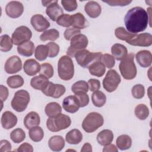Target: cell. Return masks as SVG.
Segmentation results:
<instances>
[{
  "label": "cell",
  "mask_w": 152,
  "mask_h": 152,
  "mask_svg": "<svg viewBox=\"0 0 152 152\" xmlns=\"http://www.w3.org/2000/svg\"><path fill=\"white\" fill-rule=\"evenodd\" d=\"M127 30L133 34L144 31L149 22L148 14L141 7H135L126 12L124 18Z\"/></svg>",
  "instance_id": "1"
},
{
  "label": "cell",
  "mask_w": 152,
  "mask_h": 152,
  "mask_svg": "<svg viewBox=\"0 0 152 152\" xmlns=\"http://www.w3.org/2000/svg\"><path fill=\"white\" fill-rule=\"evenodd\" d=\"M58 73L61 80L68 81L72 78L74 75V65L70 57L64 55L59 58L58 62Z\"/></svg>",
  "instance_id": "2"
},
{
  "label": "cell",
  "mask_w": 152,
  "mask_h": 152,
  "mask_svg": "<svg viewBox=\"0 0 152 152\" xmlns=\"http://www.w3.org/2000/svg\"><path fill=\"white\" fill-rule=\"evenodd\" d=\"M134 59V54L130 53L119 64V68L120 72L125 80H132L137 75V70Z\"/></svg>",
  "instance_id": "3"
},
{
  "label": "cell",
  "mask_w": 152,
  "mask_h": 152,
  "mask_svg": "<svg viewBox=\"0 0 152 152\" xmlns=\"http://www.w3.org/2000/svg\"><path fill=\"white\" fill-rule=\"evenodd\" d=\"M103 123V116L99 113L93 112L86 116L82 122V128L86 132L91 133L101 127Z\"/></svg>",
  "instance_id": "4"
},
{
  "label": "cell",
  "mask_w": 152,
  "mask_h": 152,
  "mask_svg": "<svg viewBox=\"0 0 152 152\" xmlns=\"http://www.w3.org/2000/svg\"><path fill=\"white\" fill-rule=\"evenodd\" d=\"M102 56L101 52H91L86 49L78 52L74 56L78 64L84 68H88L96 61H101Z\"/></svg>",
  "instance_id": "5"
},
{
  "label": "cell",
  "mask_w": 152,
  "mask_h": 152,
  "mask_svg": "<svg viewBox=\"0 0 152 152\" xmlns=\"http://www.w3.org/2000/svg\"><path fill=\"white\" fill-rule=\"evenodd\" d=\"M71 124L69 116L61 113L55 118H49L46 121V126L51 132H58L68 128Z\"/></svg>",
  "instance_id": "6"
},
{
  "label": "cell",
  "mask_w": 152,
  "mask_h": 152,
  "mask_svg": "<svg viewBox=\"0 0 152 152\" xmlns=\"http://www.w3.org/2000/svg\"><path fill=\"white\" fill-rule=\"evenodd\" d=\"M30 94L25 90L16 91L13 97L11 105L13 109L18 112H22L26 110L30 102Z\"/></svg>",
  "instance_id": "7"
},
{
  "label": "cell",
  "mask_w": 152,
  "mask_h": 152,
  "mask_svg": "<svg viewBox=\"0 0 152 152\" xmlns=\"http://www.w3.org/2000/svg\"><path fill=\"white\" fill-rule=\"evenodd\" d=\"M88 43V40L86 36L83 34H79L73 37L70 42V46L68 47L66 53L71 58L74 57L75 55L79 51L85 49Z\"/></svg>",
  "instance_id": "8"
},
{
  "label": "cell",
  "mask_w": 152,
  "mask_h": 152,
  "mask_svg": "<svg viewBox=\"0 0 152 152\" xmlns=\"http://www.w3.org/2000/svg\"><path fill=\"white\" fill-rule=\"evenodd\" d=\"M121 81V76L116 70L110 69L103 80V86L107 92L112 93L116 90Z\"/></svg>",
  "instance_id": "9"
},
{
  "label": "cell",
  "mask_w": 152,
  "mask_h": 152,
  "mask_svg": "<svg viewBox=\"0 0 152 152\" xmlns=\"http://www.w3.org/2000/svg\"><path fill=\"white\" fill-rule=\"evenodd\" d=\"M32 37V32L27 26H21L17 27L12 34V40L14 45H20L30 41Z\"/></svg>",
  "instance_id": "10"
},
{
  "label": "cell",
  "mask_w": 152,
  "mask_h": 152,
  "mask_svg": "<svg viewBox=\"0 0 152 152\" xmlns=\"http://www.w3.org/2000/svg\"><path fill=\"white\" fill-rule=\"evenodd\" d=\"M58 1H42V3L44 7H46V13L47 15L53 21H55L57 19L63 14L64 11L59 5Z\"/></svg>",
  "instance_id": "11"
},
{
  "label": "cell",
  "mask_w": 152,
  "mask_h": 152,
  "mask_svg": "<svg viewBox=\"0 0 152 152\" xmlns=\"http://www.w3.org/2000/svg\"><path fill=\"white\" fill-rule=\"evenodd\" d=\"M65 91L66 89L64 86L59 84H54L49 81L47 87L42 92L46 96L58 99L63 96Z\"/></svg>",
  "instance_id": "12"
},
{
  "label": "cell",
  "mask_w": 152,
  "mask_h": 152,
  "mask_svg": "<svg viewBox=\"0 0 152 152\" xmlns=\"http://www.w3.org/2000/svg\"><path fill=\"white\" fill-rule=\"evenodd\" d=\"M126 43L132 46L148 47L152 44V36L149 33L136 34L132 39L127 41Z\"/></svg>",
  "instance_id": "13"
},
{
  "label": "cell",
  "mask_w": 152,
  "mask_h": 152,
  "mask_svg": "<svg viewBox=\"0 0 152 152\" xmlns=\"http://www.w3.org/2000/svg\"><path fill=\"white\" fill-rule=\"evenodd\" d=\"M24 11V6L19 1H13L8 2L5 7L7 15L12 18H17L20 17Z\"/></svg>",
  "instance_id": "14"
},
{
  "label": "cell",
  "mask_w": 152,
  "mask_h": 152,
  "mask_svg": "<svg viewBox=\"0 0 152 152\" xmlns=\"http://www.w3.org/2000/svg\"><path fill=\"white\" fill-rule=\"evenodd\" d=\"M22 68V62L21 59L16 55L10 57L5 62L4 69L7 74H15Z\"/></svg>",
  "instance_id": "15"
},
{
  "label": "cell",
  "mask_w": 152,
  "mask_h": 152,
  "mask_svg": "<svg viewBox=\"0 0 152 152\" xmlns=\"http://www.w3.org/2000/svg\"><path fill=\"white\" fill-rule=\"evenodd\" d=\"M30 23L33 28L38 32H42L50 27V23L43 15L39 14L31 17Z\"/></svg>",
  "instance_id": "16"
},
{
  "label": "cell",
  "mask_w": 152,
  "mask_h": 152,
  "mask_svg": "<svg viewBox=\"0 0 152 152\" xmlns=\"http://www.w3.org/2000/svg\"><path fill=\"white\" fill-rule=\"evenodd\" d=\"M62 107L66 112L74 113L78 110L80 106L75 96H69L64 98L62 102Z\"/></svg>",
  "instance_id": "17"
},
{
  "label": "cell",
  "mask_w": 152,
  "mask_h": 152,
  "mask_svg": "<svg viewBox=\"0 0 152 152\" xmlns=\"http://www.w3.org/2000/svg\"><path fill=\"white\" fill-rule=\"evenodd\" d=\"M138 64L142 68H148L152 63V55L150 51L142 50L138 52L135 55Z\"/></svg>",
  "instance_id": "18"
},
{
  "label": "cell",
  "mask_w": 152,
  "mask_h": 152,
  "mask_svg": "<svg viewBox=\"0 0 152 152\" xmlns=\"http://www.w3.org/2000/svg\"><path fill=\"white\" fill-rule=\"evenodd\" d=\"M1 122L2 126L5 129L14 127L17 123V117L10 111L4 112L1 116Z\"/></svg>",
  "instance_id": "19"
},
{
  "label": "cell",
  "mask_w": 152,
  "mask_h": 152,
  "mask_svg": "<svg viewBox=\"0 0 152 152\" xmlns=\"http://www.w3.org/2000/svg\"><path fill=\"white\" fill-rule=\"evenodd\" d=\"M23 69L24 72L28 76H34L40 72V65L35 59H28L25 61Z\"/></svg>",
  "instance_id": "20"
},
{
  "label": "cell",
  "mask_w": 152,
  "mask_h": 152,
  "mask_svg": "<svg viewBox=\"0 0 152 152\" xmlns=\"http://www.w3.org/2000/svg\"><path fill=\"white\" fill-rule=\"evenodd\" d=\"M84 10L88 17L92 18L98 17L102 12L101 6L98 2L94 1L87 2L84 6Z\"/></svg>",
  "instance_id": "21"
},
{
  "label": "cell",
  "mask_w": 152,
  "mask_h": 152,
  "mask_svg": "<svg viewBox=\"0 0 152 152\" xmlns=\"http://www.w3.org/2000/svg\"><path fill=\"white\" fill-rule=\"evenodd\" d=\"M111 53L117 61H122L127 56L128 50L124 45L115 43L111 48Z\"/></svg>",
  "instance_id": "22"
},
{
  "label": "cell",
  "mask_w": 152,
  "mask_h": 152,
  "mask_svg": "<svg viewBox=\"0 0 152 152\" xmlns=\"http://www.w3.org/2000/svg\"><path fill=\"white\" fill-rule=\"evenodd\" d=\"M46 77L40 74L31 79L30 86L31 87L38 90H43L48 85L49 81Z\"/></svg>",
  "instance_id": "23"
},
{
  "label": "cell",
  "mask_w": 152,
  "mask_h": 152,
  "mask_svg": "<svg viewBox=\"0 0 152 152\" xmlns=\"http://www.w3.org/2000/svg\"><path fill=\"white\" fill-rule=\"evenodd\" d=\"M40 123V118L39 114L34 111L28 113L24 119V125L27 129H30L31 127L39 126Z\"/></svg>",
  "instance_id": "24"
},
{
  "label": "cell",
  "mask_w": 152,
  "mask_h": 152,
  "mask_svg": "<svg viewBox=\"0 0 152 152\" xmlns=\"http://www.w3.org/2000/svg\"><path fill=\"white\" fill-rule=\"evenodd\" d=\"M50 149L53 151H60L65 146V140L62 136L54 135L50 138L48 141Z\"/></svg>",
  "instance_id": "25"
},
{
  "label": "cell",
  "mask_w": 152,
  "mask_h": 152,
  "mask_svg": "<svg viewBox=\"0 0 152 152\" xmlns=\"http://www.w3.org/2000/svg\"><path fill=\"white\" fill-rule=\"evenodd\" d=\"M113 140V134L110 129H103L97 135V141L101 145H106L110 144Z\"/></svg>",
  "instance_id": "26"
},
{
  "label": "cell",
  "mask_w": 152,
  "mask_h": 152,
  "mask_svg": "<svg viewBox=\"0 0 152 152\" xmlns=\"http://www.w3.org/2000/svg\"><path fill=\"white\" fill-rule=\"evenodd\" d=\"M72 19V26L77 29H83L88 26V22L80 12H77L71 15Z\"/></svg>",
  "instance_id": "27"
},
{
  "label": "cell",
  "mask_w": 152,
  "mask_h": 152,
  "mask_svg": "<svg viewBox=\"0 0 152 152\" xmlns=\"http://www.w3.org/2000/svg\"><path fill=\"white\" fill-rule=\"evenodd\" d=\"M34 45L31 41L24 42L17 47L18 53L23 56H31L34 51Z\"/></svg>",
  "instance_id": "28"
},
{
  "label": "cell",
  "mask_w": 152,
  "mask_h": 152,
  "mask_svg": "<svg viewBox=\"0 0 152 152\" xmlns=\"http://www.w3.org/2000/svg\"><path fill=\"white\" fill-rule=\"evenodd\" d=\"M45 112L49 118H55L61 113L62 107L58 103L50 102L45 106Z\"/></svg>",
  "instance_id": "29"
},
{
  "label": "cell",
  "mask_w": 152,
  "mask_h": 152,
  "mask_svg": "<svg viewBox=\"0 0 152 152\" xmlns=\"http://www.w3.org/2000/svg\"><path fill=\"white\" fill-rule=\"evenodd\" d=\"M83 140V134L80 130L73 129L65 135V140L69 144H78Z\"/></svg>",
  "instance_id": "30"
},
{
  "label": "cell",
  "mask_w": 152,
  "mask_h": 152,
  "mask_svg": "<svg viewBox=\"0 0 152 152\" xmlns=\"http://www.w3.org/2000/svg\"><path fill=\"white\" fill-rule=\"evenodd\" d=\"M91 75L97 77H102L106 72V66L101 61H96L88 68Z\"/></svg>",
  "instance_id": "31"
},
{
  "label": "cell",
  "mask_w": 152,
  "mask_h": 152,
  "mask_svg": "<svg viewBox=\"0 0 152 152\" xmlns=\"http://www.w3.org/2000/svg\"><path fill=\"white\" fill-rule=\"evenodd\" d=\"M116 144L119 150H125L131 148L132 145V139L128 135L122 134L118 137Z\"/></svg>",
  "instance_id": "32"
},
{
  "label": "cell",
  "mask_w": 152,
  "mask_h": 152,
  "mask_svg": "<svg viewBox=\"0 0 152 152\" xmlns=\"http://www.w3.org/2000/svg\"><path fill=\"white\" fill-rule=\"evenodd\" d=\"M91 100L95 106L97 107H101L103 106L106 103V96L102 91L97 90L94 91L92 94Z\"/></svg>",
  "instance_id": "33"
},
{
  "label": "cell",
  "mask_w": 152,
  "mask_h": 152,
  "mask_svg": "<svg viewBox=\"0 0 152 152\" xmlns=\"http://www.w3.org/2000/svg\"><path fill=\"white\" fill-rule=\"evenodd\" d=\"M29 137L34 142H40L43 138V130L40 126H35L29 129Z\"/></svg>",
  "instance_id": "34"
},
{
  "label": "cell",
  "mask_w": 152,
  "mask_h": 152,
  "mask_svg": "<svg viewBox=\"0 0 152 152\" xmlns=\"http://www.w3.org/2000/svg\"><path fill=\"white\" fill-rule=\"evenodd\" d=\"M115 34L118 39L125 41L126 42L127 41L132 39L136 34L131 33L127 31L123 27H119L115 29Z\"/></svg>",
  "instance_id": "35"
},
{
  "label": "cell",
  "mask_w": 152,
  "mask_h": 152,
  "mask_svg": "<svg viewBox=\"0 0 152 152\" xmlns=\"http://www.w3.org/2000/svg\"><path fill=\"white\" fill-rule=\"evenodd\" d=\"M49 55V48L46 45H39L37 46L34 52L35 58L39 61H42L45 60Z\"/></svg>",
  "instance_id": "36"
},
{
  "label": "cell",
  "mask_w": 152,
  "mask_h": 152,
  "mask_svg": "<svg viewBox=\"0 0 152 152\" xmlns=\"http://www.w3.org/2000/svg\"><path fill=\"white\" fill-rule=\"evenodd\" d=\"M13 45L12 38L8 34H3L0 37V50L7 52L11 50Z\"/></svg>",
  "instance_id": "37"
},
{
  "label": "cell",
  "mask_w": 152,
  "mask_h": 152,
  "mask_svg": "<svg viewBox=\"0 0 152 152\" xmlns=\"http://www.w3.org/2000/svg\"><path fill=\"white\" fill-rule=\"evenodd\" d=\"M59 37V32L58 30L55 28H51L45 31L40 36V39L42 42L46 40L55 41L57 40Z\"/></svg>",
  "instance_id": "38"
},
{
  "label": "cell",
  "mask_w": 152,
  "mask_h": 152,
  "mask_svg": "<svg viewBox=\"0 0 152 152\" xmlns=\"http://www.w3.org/2000/svg\"><path fill=\"white\" fill-rule=\"evenodd\" d=\"M24 81L20 75L10 76L7 78V84L11 88H17L23 86Z\"/></svg>",
  "instance_id": "39"
},
{
  "label": "cell",
  "mask_w": 152,
  "mask_h": 152,
  "mask_svg": "<svg viewBox=\"0 0 152 152\" xmlns=\"http://www.w3.org/2000/svg\"><path fill=\"white\" fill-rule=\"evenodd\" d=\"M136 117L140 120H145L149 115V109L144 104H138L134 110Z\"/></svg>",
  "instance_id": "40"
},
{
  "label": "cell",
  "mask_w": 152,
  "mask_h": 152,
  "mask_svg": "<svg viewBox=\"0 0 152 152\" xmlns=\"http://www.w3.org/2000/svg\"><path fill=\"white\" fill-rule=\"evenodd\" d=\"M10 138L14 143H20L24 140L26 138V133L21 128H18L14 129L11 132Z\"/></svg>",
  "instance_id": "41"
},
{
  "label": "cell",
  "mask_w": 152,
  "mask_h": 152,
  "mask_svg": "<svg viewBox=\"0 0 152 152\" xmlns=\"http://www.w3.org/2000/svg\"><path fill=\"white\" fill-rule=\"evenodd\" d=\"M72 91L75 94L78 92L87 93L88 91V86L87 83L84 80H80L74 83L71 87Z\"/></svg>",
  "instance_id": "42"
},
{
  "label": "cell",
  "mask_w": 152,
  "mask_h": 152,
  "mask_svg": "<svg viewBox=\"0 0 152 152\" xmlns=\"http://www.w3.org/2000/svg\"><path fill=\"white\" fill-rule=\"evenodd\" d=\"M56 21L59 26L64 27H68L72 24V17L68 14H63Z\"/></svg>",
  "instance_id": "43"
},
{
  "label": "cell",
  "mask_w": 152,
  "mask_h": 152,
  "mask_svg": "<svg viewBox=\"0 0 152 152\" xmlns=\"http://www.w3.org/2000/svg\"><path fill=\"white\" fill-rule=\"evenodd\" d=\"M39 73L45 75L48 78H51L53 75V68L49 63H43L40 65Z\"/></svg>",
  "instance_id": "44"
},
{
  "label": "cell",
  "mask_w": 152,
  "mask_h": 152,
  "mask_svg": "<svg viewBox=\"0 0 152 152\" xmlns=\"http://www.w3.org/2000/svg\"><path fill=\"white\" fill-rule=\"evenodd\" d=\"M131 93L135 99H142L145 94V88L142 84H135L132 87Z\"/></svg>",
  "instance_id": "45"
},
{
  "label": "cell",
  "mask_w": 152,
  "mask_h": 152,
  "mask_svg": "<svg viewBox=\"0 0 152 152\" xmlns=\"http://www.w3.org/2000/svg\"><path fill=\"white\" fill-rule=\"evenodd\" d=\"M101 62L107 68H112L115 65V58L108 53H104V55H102Z\"/></svg>",
  "instance_id": "46"
},
{
  "label": "cell",
  "mask_w": 152,
  "mask_h": 152,
  "mask_svg": "<svg viewBox=\"0 0 152 152\" xmlns=\"http://www.w3.org/2000/svg\"><path fill=\"white\" fill-rule=\"evenodd\" d=\"M77 99L80 106L81 107H83L86 106L89 103V97L87 93L85 92H78L75 93L74 95Z\"/></svg>",
  "instance_id": "47"
},
{
  "label": "cell",
  "mask_w": 152,
  "mask_h": 152,
  "mask_svg": "<svg viewBox=\"0 0 152 152\" xmlns=\"http://www.w3.org/2000/svg\"><path fill=\"white\" fill-rule=\"evenodd\" d=\"M61 4L64 8L68 12L75 11L78 7L77 2L75 0H62Z\"/></svg>",
  "instance_id": "48"
},
{
  "label": "cell",
  "mask_w": 152,
  "mask_h": 152,
  "mask_svg": "<svg viewBox=\"0 0 152 152\" xmlns=\"http://www.w3.org/2000/svg\"><path fill=\"white\" fill-rule=\"evenodd\" d=\"M46 46L49 48V58H55L59 52V46L54 42H50L46 44Z\"/></svg>",
  "instance_id": "49"
},
{
  "label": "cell",
  "mask_w": 152,
  "mask_h": 152,
  "mask_svg": "<svg viewBox=\"0 0 152 152\" xmlns=\"http://www.w3.org/2000/svg\"><path fill=\"white\" fill-rule=\"evenodd\" d=\"M79 34H81L80 30L72 27L66 28L64 31V36L66 40H71L73 37Z\"/></svg>",
  "instance_id": "50"
},
{
  "label": "cell",
  "mask_w": 152,
  "mask_h": 152,
  "mask_svg": "<svg viewBox=\"0 0 152 152\" xmlns=\"http://www.w3.org/2000/svg\"><path fill=\"white\" fill-rule=\"evenodd\" d=\"M87 84L88 86V89L91 91H96L99 90L100 88V81L97 79L91 78L88 80L87 82Z\"/></svg>",
  "instance_id": "51"
},
{
  "label": "cell",
  "mask_w": 152,
  "mask_h": 152,
  "mask_svg": "<svg viewBox=\"0 0 152 152\" xmlns=\"http://www.w3.org/2000/svg\"><path fill=\"white\" fill-rule=\"evenodd\" d=\"M104 3L107 4L110 6H121L124 7L126 6L130 3L132 2V1H121V0H116V1H102Z\"/></svg>",
  "instance_id": "52"
},
{
  "label": "cell",
  "mask_w": 152,
  "mask_h": 152,
  "mask_svg": "<svg viewBox=\"0 0 152 152\" xmlns=\"http://www.w3.org/2000/svg\"><path fill=\"white\" fill-rule=\"evenodd\" d=\"M11 144L7 140H2L0 141V152H7L11 151Z\"/></svg>",
  "instance_id": "53"
},
{
  "label": "cell",
  "mask_w": 152,
  "mask_h": 152,
  "mask_svg": "<svg viewBox=\"0 0 152 152\" xmlns=\"http://www.w3.org/2000/svg\"><path fill=\"white\" fill-rule=\"evenodd\" d=\"M17 151H21V152H33V148L31 144L27 142H24L22 144H21L18 148L16 150Z\"/></svg>",
  "instance_id": "54"
},
{
  "label": "cell",
  "mask_w": 152,
  "mask_h": 152,
  "mask_svg": "<svg viewBox=\"0 0 152 152\" xmlns=\"http://www.w3.org/2000/svg\"><path fill=\"white\" fill-rule=\"evenodd\" d=\"M8 89L7 87L3 85L0 86V98L1 100V102L5 101L8 97Z\"/></svg>",
  "instance_id": "55"
},
{
  "label": "cell",
  "mask_w": 152,
  "mask_h": 152,
  "mask_svg": "<svg viewBox=\"0 0 152 152\" xmlns=\"http://www.w3.org/2000/svg\"><path fill=\"white\" fill-rule=\"evenodd\" d=\"M118 151V147H116L114 144H112L111 143L108 145H104L103 149V152H117Z\"/></svg>",
  "instance_id": "56"
},
{
  "label": "cell",
  "mask_w": 152,
  "mask_h": 152,
  "mask_svg": "<svg viewBox=\"0 0 152 152\" xmlns=\"http://www.w3.org/2000/svg\"><path fill=\"white\" fill-rule=\"evenodd\" d=\"M93 151V149H92V146L91 145L88 143V142H86L85 143L83 147H82V148L81 149V152H86V151H88V152H91Z\"/></svg>",
  "instance_id": "57"
}]
</instances>
